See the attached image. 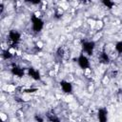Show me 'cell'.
<instances>
[{"instance_id": "1", "label": "cell", "mask_w": 122, "mask_h": 122, "mask_svg": "<svg viewBox=\"0 0 122 122\" xmlns=\"http://www.w3.org/2000/svg\"><path fill=\"white\" fill-rule=\"evenodd\" d=\"M31 21H32V29L34 30V31H40L41 29L43 28V21L37 16H33L31 18Z\"/></svg>"}, {"instance_id": "3", "label": "cell", "mask_w": 122, "mask_h": 122, "mask_svg": "<svg viewBox=\"0 0 122 122\" xmlns=\"http://www.w3.org/2000/svg\"><path fill=\"white\" fill-rule=\"evenodd\" d=\"M93 49H94V43L92 42V41L86 42V43L83 44V50H84V51H85L87 54H89V55H91V54L92 53Z\"/></svg>"}, {"instance_id": "6", "label": "cell", "mask_w": 122, "mask_h": 122, "mask_svg": "<svg viewBox=\"0 0 122 122\" xmlns=\"http://www.w3.org/2000/svg\"><path fill=\"white\" fill-rule=\"evenodd\" d=\"M29 74L33 79H39V72H38V71H35L33 69H29Z\"/></svg>"}, {"instance_id": "2", "label": "cell", "mask_w": 122, "mask_h": 122, "mask_svg": "<svg viewBox=\"0 0 122 122\" xmlns=\"http://www.w3.org/2000/svg\"><path fill=\"white\" fill-rule=\"evenodd\" d=\"M78 64H79V66L82 69H88L90 67V61L87 58V56L84 55V54H82V55L79 56V58H78Z\"/></svg>"}, {"instance_id": "5", "label": "cell", "mask_w": 122, "mask_h": 122, "mask_svg": "<svg viewBox=\"0 0 122 122\" xmlns=\"http://www.w3.org/2000/svg\"><path fill=\"white\" fill-rule=\"evenodd\" d=\"M61 87H62L63 92H71V83H69L67 81L62 82Z\"/></svg>"}, {"instance_id": "4", "label": "cell", "mask_w": 122, "mask_h": 122, "mask_svg": "<svg viewBox=\"0 0 122 122\" xmlns=\"http://www.w3.org/2000/svg\"><path fill=\"white\" fill-rule=\"evenodd\" d=\"M108 119V115H107V112L104 109L99 110L98 112V120L99 122H107Z\"/></svg>"}, {"instance_id": "7", "label": "cell", "mask_w": 122, "mask_h": 122, "mask_svg": "<svg viewBox=\"0 0 122 122\" xmlns=\"http://www.w3.org/2000/svg\"><path fill=\"white\" fill-rule=\"evenodd\" d=\"M114 49H115V51H116L117 52L121 53V52H122V42H118V43L116 44V46L114 47Z\"/></svg>"}]
</instances>
